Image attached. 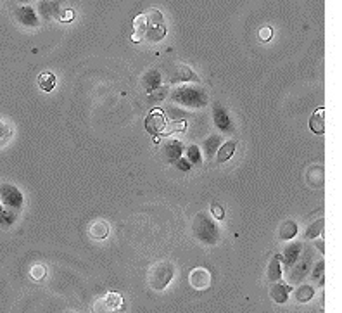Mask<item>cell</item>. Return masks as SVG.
I'll return each mask as SVG.
<instances>
[{
  "label": "cell",
  "instance_id": "38",
  "mask_svg": "<svg viewBox=\"0 0 342 313\" xmlns=\"http://www.w3.org/2000/svg\"><path fill=\"white\" fill-rule=\"evenodd\" d=\"M323 266H325L323 259H321L320 263H316V266H314V272H313V278H318V275L323 278Z\"/></svg>",
  "mask_w": 342,
  "mask_h": 313
},
{
  "label": "cell",
  "instance_id": "11",
  "mask_svg": "<svg viewBox=\"0 0 342 313\" xmlns=\"http://www.w3.org/2000/svg\"><path fill=\"white\" fill-rule=\"evenodd\" d=\"M182 151H183V147H182V142H180V140L171 139V140H166V142H164V147H163L164 158H166V161L171 163V165L176 161V159L182 158Z\"/></svg>",
  "mask_w": 342,
  "mask_h": 313
},
{
  "label": "cell",
  "instance_id": "24",
  "mask_svg": "<svg viewBox=\"0 0 342 313\" xmlns=\"http://www.w3.org/2000/svg\"><path fill=\"white\" fill-rule=\"evenodd\" d=\"M323 225H325V218L321 216L320 220L313 221V223L308 227V230H306L304 234V239H318V235L323 232Z\"/></svg>",
  "mask_w": 342,
  "mask_h": 313
},
{
  "label": "cell",
  "instance_id": "33",
  "mask_svg": "<svg viewBox=\"0 0 342 313\" xmlns=\"http://www.w3.org/2000/svg\"><path fill=\"white\" fill-rule=\"evenodd\" d=\"M218 142H220V137H216V135L209 137V139L206 140V152H207V156H209V154H213V151H214V149H216Z\"/></svg>",
  "mask_w": 342,
  "mask_h": 313
},
{
  "label": "cell",
  "instance_id": "17",
  "mask_svg": "<svg viewBox=\"0 0 342 313\" xmlns=\"http://www.w3.org/2000/svg\"><path fill=\"white\" fill-rule=\"evenodd\" d=\"M14 125L9 120L0 116V147H6L14 137Z\"/></svg>",
  "mask_w": 342,
  "mask_h": 313
},
{
  "label": "cell",
  "instance_id": "6",
  "mask_svg": "<svg viewBox=\"0 0 342 313\" xmlns=\"http://www.w3.org/2000/svg\"><path fill=\"white\" fill-rule=\"evenodd\" d=\"M14 16H16L18 23L26 28H38L40 26V19H38L37 13L32 6H19L14 11Z\"/></svg>",
  "mask_w": 342,
  "mask_h": 313
},
{
  "label": "cell",
  "instance_id": "35",
  "mask_svg": "<svg viewBox=\"0 0 342 313\" xmlns=\"http://www.w3.org/2000/svg\"><path fill=\"white\" fill-rule=\"evenodd\" d=\"M271 37H273V30H271V28L264 26V28H261V30H259V40H261V42L271 40Z\"/></svg>",
  "mask_w": 342,
  "mask_h": 313
},
{
  "label": "cell",
  "instance_id": "23",
  "mask_svg": "<svg viewBox=\"0 0 342 313\" xmlns=\"http://www.w3.org/2000/svg\"><path fill=\"white\" fill-rule=\"evenodd\" d=\"M294 296H295V299H297L299 303H308V301L313 299L314 289L311 287L309 284H302V285H299V287L294 291Z\"/></svg>",
  "mask_w": 342,
  "mask_h": 313
},
{
  "label": "cell",
  "instance_id": "32",
  "mask_svg": "<svg viewBox=\"0 0 342 313\" xmlns=\"http://www.w3.org/2000/svg\"><path fill=\"white\" fill-rule=\"evenodd\" d=\"M187 161L190 165H201V151L197 146H190L187 149Z\"/></svg>",
  "mask_w": 342,
  "mask_h": 313
},
{
  "label": "cell",
  "instance_id": "40",
  "mask_svg": "<svg viewBox=\"0 0 342 313\" xmlns=\"http://www.w3.org/2000/svg\"><path fill=\"white\" fill-rule=\"evenodd\" d=\"M18 2H21V4H28V2H32V0H18Z\"/></svg>",
  "mask_w": 342,
  "mask_h": 313
},
{
  "label": "cell",
  "instance_id": "21",
  "mask_svg": "<svg viewBox=\"0 0 342 313\" xmlns=\"http://www.w3.org/2000/svg\"><path fill=\"white\" fill-rule=\"evenodd\" d=\"M295 235H297V223H295L294 220L283 221L282 227H280V230H278V237L282 240H290V239H294Z\"/></svg>",
  "mask_w": 342,
  "mask_h": 313
},
{
  "label": "cell",
  "instance_id": "41",
  "mask_svg": "<svg viewBox=\"0 0 342 313\" xmlns=\"http://www.w3.org/2000/svg\"><path fill=\"white\" fill-rule=\"evenodd\" d=\"M69 313H75V311H69Z\"/></svg>",
  "mask_w": 342,
  "mask_h": 313
},
{
  "label": "cell",
  "instance_id": "39",
  "mask_svg": "<svg viewBox=\"0 0 342 313\" xmlns=\"http://www.w3.org/2000/svg\"><path fill=\"white\" fill-rule=\"evenodd\" d=\"M132 40H133V42H140V40H142V37H140V35H137V33H135V35H132Z\"/></svg>",
  "mask_w": 342,
  "mask_h": 313
},
{
  "label": "cell",
  "instance_id": "29",
  "mask_svg": "<svg viewBox=\"0 0 342 313\" xmlns=\"http://www.w3.org/2000/svg\"><path fill=\"white\" fill-rule=\"evenodd\" d=\"M16 218H18L16 213L7 211V209H4V206L0 204V225H2V227H11V225L16 221Z\"/></svg>",
  "mask_w": 342,
  "mask_h": 313
},
{
  "label": "cell",
  "instance_id": "15",
  "mask_svg": "<svg viewBox=\"0 0 342 313\" xmlns=\"http://www.w3.org/2000/svg\"><path fill=\"white\" fill-rule=\"evenodd\" d=\"M213 116H214V123L216 127L221 130V132H232V121L230 118L226 116V111L221 108V106H214L213 109Z\"/></svg>",
  "mask_w": 342,
  "mask_h": 313
},
{
  "label": "cell",
  "instance_id": "10",
  "mask_svg": "<svg viewBox=\"0 0 342 313\" xmlns=\"http://www.w3.org/2000/svg\"><path fill=\"white\" fill-rule=\"evenodd\" d=\"M270 296L275 303H280V304L285 303L290 296V285L285 284V282H282V280L273 282L271 287H270Z\"/></svg>",
  "mask_w": 342,
  "mask_h": 313
},
{
  "label": "cell",
  "instance_id": "9",
  "mask_svg": "<svg viewBox=\"0 0 342 313\" xmlns=\"http://www.w3.org/2000/svg\"><path fill=\"white\" fill-rule=\"evenodd\" d=\"M170 83H199V76L195 75L194 70H190L185 64H178L171 71Z\"/></svg>",
  "mask_w": 342,
  "mask_h": 313
},
{
  "label": "cell",
  "instance_id": "34",
  "mask_svg": "<svg viewBox=\"0 0 342 313\" xmlns=\"http://www.w3.org/2000/svg\"><path fill=\"white\" fill-rule=\"evenodd\" d=\"M211 213H213V216L216 220H223V218H225V209H223L218 203L211 204Z\"/></svg>",
  "mask_w": 342,
  "mask_h": 313
},
{
  "label": "cell",
  "instance_id": "1",
  "mask_svg": "<svg viewBox=\"0 0 342 313\" xmlns=\"http://www.w3.org/2000/svg\"><path fill=\"white\" fill-rule=\"evenodd\" d=\"M171 99L175 102H178V104L187 106V108H192V109H201L204 106H207V92L204 90V87L192 85V83L182 85L173 90Z\"/></svg>",
  "mask_w": 342,
  "mask_h": 313
},
{
  "label": "cell",
  "instance_id": "36",
  "mask_svg": "<svg viewBox=\"0 0 342 313\" xmlns=\"http://www.w3.org/2000/svg\"><path fill=\"white\" fill-rule=\"evenodd\" d=\"M73 19H75V13H73V9H64L59 16V21H63V23H71Z\"/></svg>",
  "mask_w": 342,
  "mask_h": 313
},
{
  "label": "cell",
  "instance_id": "16",
  "mask_svg": "<svg viewBox=\"0 0 342 313\" xmlns=\"http://www.w3.org/2000/svg\"><path fill=\"white\" fill-rule=\"evenodd\" d=\"M280 258L278 254L276 256L271 258L270 265H268V270H266V278L273 284V282H278L282 280V275H283V270H282V263H280Z\"/></svg>",
  "mask_w": 342,
  "mask_h": 313
},
{
  "label": "cell",
  "instance_id": "2",
  "mask_svg": "<svg viewBox=\"0 0 342 313\" xmlns=\"http://www.w3.org/2000/svg\"><path fill=\"white\" fill-rule=\"evenodd\" d=\"M194 234L201 242L204 244H216L220 240V228L213 221L207 213H199L194 220Z\"/></svg>",
  "mask_w": 342,
  "mask_h": 313
},
{
  "label": "cell",
  "instance_id": "19",
  "mask_svg": "<svg viewBox=\"0 0 342 313\" xmlns=\"http://www.w3.org/2000/svg\"><path fill=\"white\" fill-rule=\"evenodd\" d=\"M323 114H325V109H323V108H320L318 111H314V114L311 116V120H309V128L313 130L314 133H318V135L325 133V120H323Z\"/></svg>",
  "mask_w": 342,
  "mask_h": 313
},
{
  "label": "cell",
  "instance_id": "7",
  "mask_svg": "<svg viewBox=\"0 0 342 313\" xmlns=\"http://www.w3.org/2000/svg\"><path fill=\"white\" fill-rule=\"evenodd\" d=\"M164 125H166V116L161 109H154L147 114L145 118V130H147L151 135H159L163 132Z\"/></svg>",
  "mask_w": 342,
  "mask_h": 313
},
{
  "label": "cell",
  "instance_id": "37",
  "mask_svg": "<svg viewBox=\"0 0 342 313\" xmlns=\"http://www.w3.org/2000/svg\"><path fill=\"white\" fill-rule=\"evenodd\" d=\"M173 165H175L176 168H178V170H182V171H190V163L187 161L185 158H180V159H176L175 163H173Z\"/></svg>",
  "mask_w": 342,
  "mask_h": 313
},
{
  "label": "cell",
  "instance_id": "27",
  "mask_svg": "<svg viewBox=\"0 0 342 313\" xmlns=\"http://www.w3.org/2000/svg\"><path fill=\"white\" fill-rule=\"evenodd\" d=\"M92 313H113V308H111V304L106 296H102L94 301V304H92Z\"/></svg>",
  "mask_w": 342,
  "mask_h": 313
},
{
  "label": "cell",
  "instance_id": "22",
  "mask_svg": "<svg viewBox=\"0 0 342 313\" xmlns=\"http://www.w3.org/2000/svg\"><path fill=\"white\" fill-rule=\"evenodd\" d=\"M56 75H52L51 71H44V73L38 75V85L42 87L44 92H52L54 87H56Z\"/></svg>",
  "mask_w": 342,
  "mask_h": 313
},
{
  "label": "cell",
  "instance_id": "5",
  "mask_svg": "<svg viewBox=\"0 0 342 313\" xmlns=\"http://www.w3.org/2000/svg\"><path fill=\"white\" fill-rule=\"evenodd\" d=\"M23 203H25V197H23L21 190L16 185H11V184L0 185V204L4 206V209L18 215L23 208Z\"/></svg>",
  "mask_w": 342,
  "mask_h": 313
},
{
  "label": "cell",
  "instance_id": "26",
  "mask_svg": "<svg viewBox=\"0 0 342 313\" xmlns=\"http://www.w3.org/2000/svg\"><path fill=\"white\" fill-rule=\"evenodd\" d=\"M106 297H107V301H109L111 308H113V313L121 311L123 308H125V301H123V296L120 292H107Z\"/></svg>",
  "mask_w": 342,
  "mask_h": 313
},
{
  "label": "cell",
  "instance_id": "12",
  "mask_svg": "<svg viewBox=\"0 0 342 313\" xmlns=\"http://www.w3.org/2000/svg\"><path fill=\"white\" fill-rule=\"evenodd\" d=\"M161 83H163V76H161L157 70H149L147 73L142 76V87H144L147 94H151L152 90L161 87Z\"/></svg>",
  "mask_w": 342,
  "mask_h": 313
},
{
  "label": "cell",
  "instance_id": "14",
  "mask_svg": "<svg viewBox=\"0 0 342 313\" xmlns=\"http://www.w3.org/2000/svg\"><path fill=\"white\" fill-rule=\"evenodd\" d=\"M301 249H302V244L301 242H294L289 244V246L283 249V254L280 258H283V263H285L287 268L294 266V263L297 261L299 256H301Z\"/></svg>",
  "mask_w": 342,
  "mask_h": 313
},
{
  "label": "cell",
  "instance_id": "28",
  "mask_svg": "<svg viewBox=\"0 0 342 313\" xmlns=\"http://www.w3.org/2000/svg\"><path fill=\"white\" fill-rule=\"evenodd\" d=\"M45 273H47V266L42 265V263H37V265H33L32 268H30V278L35 282L44 280Z\"/></svg>",
  "mask_w": 342,
  "mask_h": 313
},
{
  "label": "cell",
  "instance_id": "20",
  "mask_svg": "<svg viewBox=\"0 0 342 313\" xmlns=\"http://www.w3.org/2000/svg\"><path fill=\"white\" fill-rule=\"evenodd\" d=\"M235 149H237V140L230 139L228 142H225V144H223V146L220 147V151H218L216 161H218V163H226V161H228V159L233 156Z\"/></svg>",
  "mask_w": 342,
  "mask_h": 313
},
{
  "label": "cell",
  "instance_id": "31",
  "mask_svg": "<svg viewBox=\"0 0 342 313\" xmlns=\"http://www.w3.org/2000/svg\"><path fill=\"white\" fill-rule=\"evenodd\" d=\"M145 28H147V18H145V14H140V16L133 19V30H135L137 35L144 37Z\"/></svg>",
  "mask_w": 342,
  "mask_h": 313
},
{
  "label": "cell",
  "instance_id": "13",
  "mask_svg": "<svg viewBox=\"0 0 342 313\" xmlns=\"http://www.w3.org/2000/svg\"><path fill=\"white\" fill-rule=\"evenodd\" d=\"M109 232H111L109 223H107V221H104V220L92 221L90 228H88V234H90V237L95 239V240L107 239V237H109Z\"/></svg>",
  "mask_w": 342,
  "mask_h": 313
},
{
  "label": "cell",
  "instance_id": "25",
  "mask_svg": "<svg viewBox=\"0 0 342 313\" xmlns=\"http://www.w3.org/2000/svg\"><path fill=\"white\" fill-rule=\"evenodd\" d=\"M185 128H187V123L183 120L182 121H173V123L164 125L163 132H161L159 135L164 137V135H171V133H176V132H185Z\"/></svg>",
  "mask_w": 342,
  "mask_h": 313
},
{
  "label": "cell",
  "instance_id": "18",
  "mask_svg": "<svg viewBox=\"0 0 342 313\" xmlns=\"http://www.w3.org/2000/svg\"><path fill=\"white\" fill-rule=\"evenodd\" d=\"M38 13L42 14V18H44L45 21H52L56 16H61L57 4L49 2V0H42V2H38Z\"/></svg>",
  "mask_w": 342,
  "mask_h": 313
},
{
  "label": "cell",
  "instance_id": "8",
  "mask_svg": "<svg viewBox=\"0 0 342 313\" xmlns=\"http://www.w3.org/2000/svg\"><path fill=\"white\" fill-rule=\"evenodd\" d=\"M188 282L194 289H199V291H204L211 285V273L209 270L204 268V266H197L190 272L188 275Z\"/></svg>",
  "mask_w": 342,
  "mask_h": 313
},
{
  "label": "cell",
  "instance_id": "30",
  "mask_svg": "<svg viewBox=\"0 0 342 313\" xmlns=\"http://www.w3.org/2000/svg\"><path fill=\"white\" fill-rule=\"evenodd\" d=\"M166 97H168V87H164V85L157 87L156 90H152V92L149 94V101L151 102H161Z\"/></svg>",
  "mask_w": 342,
  "mask_h": 313
},
{
  "label": "cell",
  "instance_id": "4",
  "mask_svg": "<svg viewBox=\"0 0 342 313\" xmlns=\"http://www.w3.org/2000/svg\"><path fill=\"white\" fill-rule=\"evenodd\" d=\"M147 18V28H145L144 38L149 42H159L166 37V26L163 23V14L157 9H149L144 13Z\"/></svg>",
  "mask_w": 342,
  "mask_h": 313
},
{
  "label": "cell",
  "instance_id": "3",
  "mask_svg": "<svg viewBox=\"0 0 342 313\" xmlns=\"http://www.w3.org/2000/svg\"><path fill=\"white\" fill-rule=\"evenodd\" d=\"M173 275H175L173 263L163 259V261H157L156 265L151 266V270H149V284L156 291H164L173 280Z\"/></svg>",
  "mask_w": 342,
  "mask_h": 313
}]
</instances>
